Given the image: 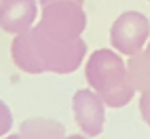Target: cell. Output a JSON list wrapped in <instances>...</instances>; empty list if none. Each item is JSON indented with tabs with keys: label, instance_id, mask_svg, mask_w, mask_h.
<instances>
[{
	"label": "cell",
	"instance_id": "obj_6",
	"mask_svg": "<svg viewBox=\"0 0 150 139\" xmlns=\"http://www.w3.org/2000/svg\"><path fill=\"white\" fill-rule=\"evenodd\" d=\"M38 17L36 0H0V29L6 34H23Z\"/></svg>",
	"mask_w": 150,
	"mask_h": 139
},
{
	"label": "cell",
	"instance_id": "obj_1",
	"mask_svg": "<svg viewBox=\"0 0 150 139\" xmlns=\"http://www.w3.org/2000/svg\"><path fill=\"white\" fill-rule=\"evenodd\" d=\"M87 42L78 38L74 42H57L45 36L38 25H32L23 34H17L11 44L15 65L25 74H72L83 65Z\"/></svg>",
	"mask_w": 150,
	"mask_h": 139
},
{
	"label": "cell",
	"instance_id": "obj_11",
	"mask_svg": "<svg viewBox=\"0 0 150 139\" xmlns=\"http://www.w3.org/2000/svg\"><path fill=\"white\" fill-rule=\"evenodd\" d=\"M40 2V6H47V4H51V2H62V0H38ZM68 2H76V4H83L85 0H68Z\"/></svg>",
	"mask_w": 150,
	"mask_h": 139
},
{
	"label": "cell",
	"instance_id": "obj_8",
	"mask_svg": "<svg viewBox=\"0 0 150 139\" xmlns=\"http://www.w3.org/2000/svg\"><path fill=\"white\" fill-rule=\"evenodd\" d=\"M129 78L137 93H150V44L144 46L139 53L129 57Z\"/></svg>",
	"mask_w": 150,
	"mask_h": 139
},
{
	"label": "cell",
	"instance_id": "obj_12",
	"mask_svg": "<svg viewBox=\"0 0 150 139\" xmlns=\"http://www.w3.org/2000/svg\"><path fill=\"white\" fill-rule=\"evenodd\" d=\"M66 139H91L87 135H66Z\"/></svg>",
	"mask_w": 150,
	"mask_h": 139
},
{
	"label": "cell",
	"instance_id": "obj_5",
	"mask_svg": "<svg viewBox=\"0 0 150 139\" xmlns=\"http://www.w3.org/2000/svg\"><path fill=\"white\" fill-rule=\"evenodd\" d=\"M72 112L78 128L87 137H97L104 133L106 124V103L93 88H81L72 97Z\"/></svg>",
	"mask_w": 150,
	"mask_h": 139
},
{
	"label": "cell",
	"instance_id": "obj_7",
	"mask_svg": "<svg viewBox=\"0 0 150 139\" xmlns=\"http://www.w3.org/2000/svg\"><path fill=\"white\" fill-rule=\"evenodd\" d=\"M21 139H66V128L53 118H28L19 126Z\"/></svg>",
	"mask_w": 150,
	"mask_h": 139
},
{
	"label": "cell",
	"instance_id": "obj_13",
	"mask_svg": "<svg viewBox=\"0 0 150 139\" xmlns=\"http://www.w3.org/2000/svg\"><path fill=\"white\" fill-rule=\"evenodd\" d=\"M2 139H21V137H19V133H17V135H6V137H2Z\"/></svg>",
	"mask_w": 150,
	"mask_h": 139
},
{
	"label": "cell",
	"instance_id": "obj_10",
	"mask_svg": "<svg viewBox=\"0 0 150 139\" xmlns=\"http://www.w3.org/2000/svg\"><path fill=\"white\" fill-rule=\"evenodd\" d=\"M139 114L142 120L150 126V93H139Z\"/></svg>",
	"mask_w": 150,
	"mask_h": 139
},
{
	"label": "cell",
	"instance_id": "obj_3",
	"mask_svg": "<svg viewBox=\"0 0 150 139\" xmlns=\"http://www.w3.org/2000/svg\"><path fill=\"white\" fill-rule=\"evenodd\" d=\"M47 36L55 38L59 42H74L83 38V32L87 27V13L83 4L76 2H51L42 6L40 21L36 23Z\"/></svg>",
	"mask_w": 150,
	"mask_h": 139
},
{
	"label": "cell",
	"instance_id": "obj_9",
	"mask_svg": "<svg viewBox=\"0 0 150 139\" xmlns=\"http://www.w3.org/2000/svg\"><path fill=\"white\" fill-rule=\"evenodd\" d=\"M13 128V114L11 107H8L2 99H0V139L6 137V133H11Z\"/></svg>",
	"mask_w": 150,
	"mask_h": 139
},
{
	"label": "cell",
	"instance_id": "obj_4",
	"mask_svg": "<svg viewBox=\"0 0 150 139\" xmlns=\"http://www.w3.org/2000/svg\"><path fill=\"white\" fill-rule=\"evenodd\" d=\"M150 38V21L139 11H127L116 17L110 27V44L116 53L133 57L146 46Z\"/></svg>",
	"mask_w": 150,
	"mask_h": 139
},
{
	"label": "cell",
	"instance_id": "obj_2",
	"mask_svg": "<svg viewBox=\"0 0 150 139\" xmlns=\"http://www.w3.org/2000/svg\"><path fill=\"white\" fill-rule=\"evenodd\" d=\"M85 76L99 99L114 110L125 107L137 93L129 78L127 63L112 48H99L89 57L85 65Z\"/></svg>",
	"mask_w": 150,
	"mask_h": 139
}]
</instances>
